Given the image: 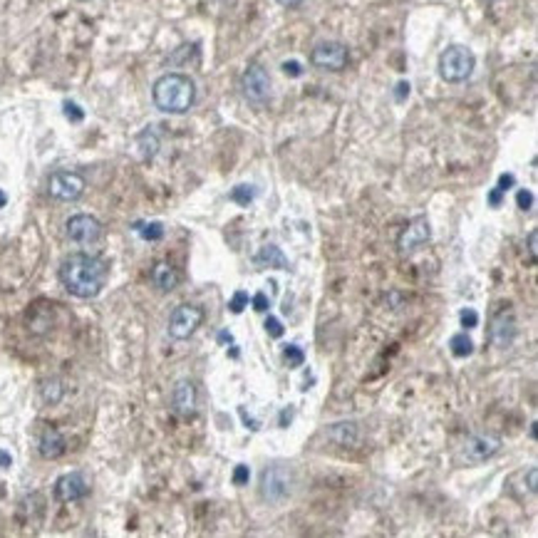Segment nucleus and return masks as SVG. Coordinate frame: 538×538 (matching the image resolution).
<instances>
[{
  "mask_svg": "<svg viewBox=\"0 0 538 538\" xmlns=\"http://www.w3.org/2000/svg\"><path fill=\"white\" fill-rule=\"evenodd\" d=\"M109 268L99 256L70 253L60 265V283L75 298H97L107 283Z\"/></svg>",
  "mask_w": 538,
  "mask_h": 538,
  "instance_id": "1",
  "label": "nucleus"
},
{
  "mask_svg": "<svg viewBox=\"0 0 538 538\" xmlns=\"http://www.w3.org/2000/svg\"><path fill=\"white\" fill-rule=\"evenodd\" d=\"M152 99L159 112L184 114L189 112L196 102V84L194 79L184 72H167L154 82Z\"/></svg>",
  "mask_w": 538,
  "mask_h": 538,
  "instance_id": "2",
  "label": "nucleus"
},
{
  "mask_svg": "<svg viewBox=\"0 0 538 538\" xmlns=\"http://www.w3.org/2000/svg\"><path fill=\"white\" fill-rule=\"evenodd\" d=\"M476 67V57L466 45H449L444 53L439 55V77L444 82H464L471 77Z\"/></svg>",
  "mask_w": 538,
  "mask_h": 538,
  "instance_id": "3",
  "label": "nucleus"
},
{
  "mask_svg": "<svg viewBox=\"0 0 538 538\" xmlns=\"http://www.w3.org/2000/svg\"><path fill=\"white\" fill-rule=\"evenodd\" d=\"M293 469L290 464H270L260 474V499L268 504H280L293 491Z\"/></svg>",
  "mask_w": 538,
  "mask_h": 538,
  "instance_id": "4",
  "label": "nucleus"
},
{
  "mask_svg": "<svg viewBox=\"0 0 538 538\" xmlns=\"http://www.w3.org/2000/svg\"><path fill=\"white\" fill-rule=\"evenodd\" d=\"M501 437L499 434H491V432H479V434H471L469 439L461 444L459 449V461L461 464H469V466H476V464H484L489 461L491 456H496L501 451Z\"/></svg>",
  "mask_w": 538,
  "mask_h": 538,
  "instance_id": "5",
  "label": "nucleus"
},
{
  "mask_svg": "<svg viewBox=\"0 0 538 538\" xmlns=\"http://www.w3.org/2000/svg\"><path fill=\"white\" fill-rule=\"evenodd\" d=\"M310 62H313V67L325 70V72H340V70L348 67L350 53L343 43L323 40V43H318L310 50Z\"/></svg>",
  "mask_w": 538,
  "mask_h": 538,
  "instance_id": "6",
  "label": "nucleus"
},
{
  "mask_svg": "<svg viewBox=\"0 0 538 538\" xmlns=\"http://www.w3.org/2000/svg\"><path fill=\"white\" fill-rule=\"evenodd\" d=\"M241 92L253 104H263L270 97V75L260 62L246 67L243 77H241Z\"/></svg>",
  "mask_w": 538,
  "mask_h": 538,
  "instance_id": "7",
  "label": "nucleus"
},
{
  "mask_svg": "<svg viewBox=\"0 0 538 538\" xmlns=\"http://www.w3.org/2000/svg\"><path fill=\"white\" fill-rule=\"evenodd\" d=\"M201 323H204V310L199 305L181 303L174 308L172 318H169V335L174 340H189Z\"/></svg>",
  "mask_w": 538,
  "mask_h": 538,
  "instance_id": "8",
  "label": "nucleus"
},
{
  "mask_svg": "<svg viewBox=\"0 0 538 538\" xmlns=\"http://www.w3.org/2000/svg\"><path fill=\"white\" fill-rule=\"evenodd\" d=\"M84 177L77 172H55L48 179V194L55 201H77L84 194Z\"/></svg>",
  "mask_w": 538,
  "mask_h": 538,
  "instance_id": "9",
  "label": "nucleus"
},
{
  "mask_svg": "<svg viewBox=\"0 0 538 538\" xmlns=\"http://www.w3.org/2000/svg\"><path fill=\"white\" fill-rule=\"evenodd\" d=\"M432 241V226L427 221V216H415L410 224L402 229L400 238H397V248L402 256H410L415 251H419L424 243Z\"/></svg>",
  "mask_w": 538,
  "mask_h": 538,
  "instance_id": "10",
  "label": "nucleus"
},
{
  "mask_svg": "<svg viewBox=\"0 0 538 538\" xmlns=\"http://www.w3.org/2000/svg\"><path fill=\"white\" fill-rule=\"evenodd\" d=\"M516 333H519V328H516L514 310L501 308L499 313H494V318H491V323H489V340L494 348L509 350L516 340Z\"/></svg>",
  "mask_w": 538,
  "mask_h": 538,
  "instance_id": "11",
  "label": "nucleus"
},
{
  "mask_svg": "<svg viewBox=\"0 0 538 538\" xmlns=\"http://www.w3.org/2000/svg\"><path fill=\"white\" fill-rule=\"evenodd\" d=\"M65 234H67L70 241H75L79 246L97 243L99 236H102V224L89 214H75L65 224Z\"/></svg>",
  "mask_w": 538,
  "mask_h": 538,
  "instance_id": "12",
  "label": "nucleus"
},
{
  "mask_svg": "<svg viewBox=\"0 0 538 538\" xmlns=\"http://www.w3.org/2000/svg\"><path fill=\"white\" fill-rule=\"evenodd\" d=\"M87 491H89L87 479L79 471H70V474H62L55 481V499L62 501V504H72V501L84 499Z\"/></svg>",
  "mask_w": 538,
  "mask_h": 538,
  "instance_id": "13",
  "label": "nucleus"
},
{
  "mask_svg": "<svg viewBox=\"0 0 538 538\" xmlns=\"http://www.w3.org/2000/svg\"><path fill=\"white\" fill-rule=\"evenodd\" d=\"M325 437H328L335 446H340V449H353V446H358V441H360V427H358V422H353V419L335 422V424H330L328 429H325Z\"/></svg>",
  "mask_w": 538,
  "mask_h": 538,
  "instance_id": "14",
  "label": "nucleus"
},
{
  "mask_svg": "<svg viewBox=\"0 0 538 538\" xmlns=\"http://www.w3.org/2000/svg\"><path fill=\"white\" fill-rule=\"evenodd\" d=\"M172 410L179 417H189L196 410V385L191 380H179L172 390Z\"/></svg>",
  "mask_w": 538,
  "mask_h": 538,
  "instance_id": "15",
  "label": "nucleus"
},
{
  "mask_svg": "<svg viewBox=\"0 0 538 538\" xmlns=\"http://www.w3.org/2000/svg\"><path fill=\"white\" fill-rule=\"evenodd\" d=\"M179 280H181L179 270L174 268L169 260H159V263L152 268V283H154V288L162 290V293H172V290L179 285Z\"/></svg>",
  "mask_w": 538,
  "mask_h": 538,
  "instance_id": "16",
  "label": "nucleus"
},
{
  "mask_svg": "<svg viewBox=\"0 0 538 538\" xmlns=\"http://www.w3.org/2000/svg\"><path fill=\"white\" fill-rule=\"evenodd\" d=\"M40 454L43 459H60L65 454V437L55 427H45L40 434Z\"/></svg>",
  "mask_w": 538,
  "mask_h": 538,
  "instance_id": "17",
  "label": "nucleus"
},
{
  "mask_svg": "<svg viewBox=\"0 0 538 538\" xmlns=\"http://www.w3.org/2000/svg\"><path fill=\"white\" fill-rule=\"evenodd\" d=\"M253 263L258 265V268H278V270H288L290 268V263H288V258L283 256V251H280L278 246H273V243L263 246V248L253 256Z\"/></svg>",
  "mask_w": 538,
  "mask_h": 538,
  "instance_id": "18",
  "label": "nucleus"
},
{
  "mask_svg": "<svg viewBox=\"0 0 538 538\" xmlns=\"http://www.w3.org/2000/svg\"><path fill=\"white\" fill-rule=\"evenodd\" d=\"M137 142H139V152H142V159H147V162H149V159L157 157V152H159V134H157V129L147 127L137 137Z\"/></svg>",
  "mask_w": 538,
  "mask_h": 538,
  "instance_id": "19",
  "label": "nucleus"
},
{
  "mask_svg": "<svg viewBox=\"0 0 538 538\" xmlns=\"http://www.w3.org/2000/svg\"><path fill=\"white\" fill-rule=\"evenodd\" d=\"M449 348H451V355H454V358H469V355L474 353V340H471L464 330V333L451 335Z\"/></svg>",
  "mask_w": 538,
  "mask_h": 538,
  "instance_id": "20",
  "label": "nucleus"
},
{
  "mask_svg": "<svg viewBox=\"0 0 538 538\" xmlns=\"http://www.w3.org/2000/svg\"><path fill=\"white\" fill-rule=\"evenodd\" d=\"M62 395H65V387L57 377L43 382V400L48 402V405H57V402L62 400Z\"/></svg>",
  "mask_w": 538,
  "mask_h": 538,
  "instance_id": "21",
  "label": "nucleus"
},
{
  "mask_svg": "<svg viewBox=\"0 0 538 538\" xmlns=\"http://www.w3.org/2000/svg\"><path fill=\"white\" fill-rule=\"evenodd\" d=\"M229 199L234 201V204H238V206H248L251 201L256 199V186H248V184L234 186L231 194H229Z\"/></svg>",
  "mask_w": 538,
  "mask_h": 538,
  "instance_id": "22",
  "label": "nucleus"
},
{
  "mask_svg": "<svg viewBox=\"0 0 538 538\" xmlns=\"http://www.w3.org/2000/svg\"><path fill=\"white\" fill-rule=\"evenodd\" d=\"M137 231L144 241H162L164 238V226L159 221H149V224H137Z\"/></svg>",
  "mask_w": 538,
  "mask_h": 538,
  "instance_id": "23",
  "label": "nucleus"
},
{
  "mask_svg": "<svg viewBox=\"0 0 538 538\" xmlns=\"http://www.w3.org/2000/svg\"><path fill=\"white\" fill-rule=\"evenodd\" d=\"M283 358H285V362H288V367H300L305 362V353L298 348V345H285Z\"/></svg>",
  "mask_w": 538,
  "mask_h": 538,
  "instance_id": "24",
  "label": "nucleus"
},
{
  "mask_svg": "<svg viewBox=\"0 0 538 538\" xmlns=\"http://www.w3.org/2000/svg\"><path fill=\"white\" fill-rule=\"evenodd\" d=\"M248 293H246V290H236V293H234V298H231V303H229V310H231V313H234V315H241V313H243V308H248Z\"/></svg>",
  "mask_w": 538,
  "mask_h": 538,
  "instance_id": "25",
  "label": "nucleus"
},
{
  "mask_svg": "<svg viewBox=\"0 0 538 538\" xmlns=\"http://www.w3.org/2000/svg\"><path fill=\"white\" fill-rule=\"evenodd\" d=\"M62 112H65V117H67L70 122H82L84 119V109L79 107V104H75L72 99H67V102L62 104Z\"/></svg>",
  "mask_w": 538,
  "mask_h": 538,
  "instance_id": "26",
  "label": "nucleus"
},
{
  "mask_svg": "<svg viewBox=\"0 0 538 538\" xmlns=\"http://www.w3.org/2000/svg\"><path fill=\"white\" fill-rule=\"evenodd\" d=\"M265 333L270 335V338H283V333H285V328H283V323H280L278 318H273V315H268L265 318Z\"/></svg>",
  "mask_w": 538,
  "mask_h": 538,
  "instance_id": "27",
  "label": "nucleus"
},
{
  "mask_svg": "<svg viewBox=\"0 0 538 538\" xmlns=\"http://www.w3.org/2000/svg\"><path fill=\"white\" fill-rule=\"evenodd\" d=\"M534 191H529V189H521L519 194H516V206H519L521 211H531L534 209Z\"/></svg>",
  "mask_w": 538,
  "mask_h": 538,
  "instance_id": "28",
  "label": "nucleus"
},
{
  "mask_svg": "<svg viewBox=\"0 0 538 538\" xmlns=\"http://www.w3.org/2000/svg\"><path fill=\"white\" fill-rule=\"evenodd\" d=\"M459 320H461V328L471 330V328H476V325H479V313H476L474 308H466V310H461Z\"/></svg>",
  "mask_w": 538,
  "mask_h": 538,
  "instance_id": "29",
  "label": "nucleus"
},
{
  "mask_svg": "<svg viewBox=\"0 0 538 538\" xmlns=\"http://www.w3.org/2000/svg\"><path fill=\"white\" fill-rule=\"evenodd\" d=\"M248 479H251V469L246 464H238L234 469V484L236 486H246L248 484Z\"/></svg>",
  "mask_w": 538,
  "mask_h": 538,
  "instance_id": "30",
  "label": "nucleus"
},
{
  "mask_svg": "<svg viewBox=\"0 0 538 538\" xmlns=\"http://www.w3.org/2000/svg\"><path fill=\"white\" fill-rule=\"evenodd\" d=\"M283 72L288 75V77H300V75H303V65H300L298 60H288V62H283Z\"/></svg>",
  "mask_w": 538,
  "mask_h": 538,
  "instance_id": "31",
  "label": "nucleus"
},
{
  "mask_svg": "<svg viewBox=\"0 0 538 538\" xmlns=\"http://www.w3.org/2000/svg\"><path fill=\"white\" fill-rule=\"evenodd\" d=\"M410 82H407V79H400V82H397V87H395V99H397V102H405V99L407 97H410Z\"/></svg>",
  "mask_w": 538,
  "mask_h": 538,
  "instance_id": "32",
  "label": "nucleus"
},
{
  "mask_svg": "<svg viewBox=\"0 0 538 538\" xmlns=\"http://www.w3.org/2000/svg\"><path fill=\"white\" fill-rule=\"evenodd\" d=\"M270 308V300L265 293H256L253 295V310H258V313H265V310Z\"/></svg>",
  "mask_w": 538,
  "mask_h": 538,
  "instance_id": "33",
  "label": "nucleus"
},
{
  "mask_svg": "<svg viewBox=\"0 0 538 538\" xmlns=\"http://www.w3.org/2000/svg\"><path fill=\"white\" fill-rule=\"evenodd\" d=\"M514 186H516V177H514V174H501V177H499V184H496V189H501V191L506 194V191L514 189Z\"/></svg>",
  "mask_w": 538,
  "mask_h": 538,
  "instance_id": "34",
  "label": "nucleus"
},
{
  "mask_svg": "<svg viewBox=\"0 0 538 538\" xmlns=\"http://www.w3.org/2000/svg\"><path fill=\"white\" fill-rule=\"evenodd\" d=\"M526 481H529V491H531V494H536V491H538V469H536V466H531V469H529V474H526Z\"/></svg>",
  "mask_w": 538,
  "mask_h": 538,
  "instance_id": "35",
  "label": "nucleus"
},
{
  "mask_svg": "<svg viewBox=\"0 0 538 538\" xmlns=\"http://www.w3.org/2000/svg\"><path fill=\"white\" fill-rule=\"evenodd\" d=\"M536 241H538V231L534 229L529 234V253H531V260H534V263H536V253H538V243H536Z\"/></svg>",
  "mask_w": 538,
  "mask_h": 538,
  "instance_id": "36",
  "label": "nucleus"
},
{
  "mask_svg": "<svg viewBox=\"0 0 538 538\" xmlns=\"http://www.w3.org/2000/svg\"><path fill=\"white\" fill-rule=\"evenodd\" d=\"M501 201H504V191H501V189H491L489 191V204L494 206V209H499Z\"/></svg>",
  "mask_w": 538,
  "mask_h": 538,
  "instance_id": "37",
  "label": "nucleus"
},
{
  "mask_svg": "<svg viewBox=\"0 0 538 538\" xmlns=\"http://www.w3.org/2000/svg\"><path fill=\"white\" fill-rule=\"evenodd\" d=\"M290 419H293V407H288V410H283V412H280V417H278V424H280V427H288V424H290Z\"/></svg>",
  "mask_w": 538,
  "mask_h": 538,
  "instance_id": "38",
  "label": "nucleus"
},
{
  "mask_svg": "<svg viewBox=\"0 0 538 538\" xmlns=\"http://www.w3.org/2000/svg\"><path fill=\"white\" fill-rule=\"evenodd\" d=\"M8 466H13V456L5 449H0V469H8Z\"/></svg>",
  "mask_w": 538,
  "mask_h": 538,
  "instance_id": "39",
  "label": "nucleus"
},
{
  "mask_svg": "<svg viewBox=\"0 0 538 538\" xmlns=\"http://www.w3.org/2000/svg\"><path fill=\"white\" fill-rule=\"evenodd\" d=\"M241 417H243V422H246V424H251V429H253V432H258L260 429V427H258V422H256L253 419V417H248V415H246V410H243V407H241Z\"/></svg>",
  "mask_w": 538,
  "mask_h": 538,
  "instance_id": "40",
  "label": "nucleus"
},
{
  "mask_svg": "<svg viewBox=\"0 0 538 538\" xmlns=\"http://www.w3.org/2000/svg\"><path fill=\"white\" fill-rule=\"evenodd\" d=\"M278 5H283V8H298V5H303L305 0H275Z\"/></svg>",
  "mask_w": 538,
  "mask_h": 538,
  "instance_id": "41",
  "label": "nucleus"
},
{
  "mask_svg": "<svg viewBox=\"0 0 538 538\" xmlns=\"http://www.w3.org/2000/svg\"><path fill=\"white\" fill-rule=\"evenodd\" d=\"M219 343H234V335H231L229 330H221V333H219Z\"/></svg>",
  "mask_w": 538,
  "mask_h": 538,
  "instance_id": "42",
  "label": "nucleus"
},
{
  "mask_svg": "<svg viewBox=\"0 0 538 538\" xmlns=\"http://www.w3.org/2000/svg\"><path fill=\"white\" fill-rule=\"evenodd\" d=\"M5 204H8V196H5V191L0 189V209H3Z\"/></svg>",
  "mask_w": 538,
  "mask_h": 538,
  "instance_id": "43",
  "label": "nucleus"
},
{
  "mask_svg": "<svg viewBox=\"0 0 538 538\" xmlns=\"http://www.w3.org/2000/svg\"><path fill=\"white\" fill-rule=\"evenodd\" d=\"M84 3H87V0H84Z\"/></svg>",
  "mask_w": 538,
  "mask_h": 538,
  "instance_id": "44",
  "label": "nucleus"
}]
</instances>
